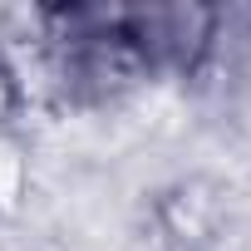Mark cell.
<instances>
[{
    "label": "cell",
    "mask_w": 251,
    "mask_h": 251,
    "mask_svg": "<svg viewBox=\"0 0 251 251\" xmlns=\"http://www.w3.org/2000/svg\"><path fill=\"white\" fill-rule=\"evenodd\" d=\"M25 187H30V158L15 138L0 133V212H15L25 202Z\"/></svg>",
    "instance_id": "cell-1"
},
{
    "label": "cell",
    "mask_w": 251,
    "mask_h": 251,
    "mask_svg": "<svg viewBox=\"0 0 251 251\" xmlns=\"http://www.w3.org/2000/svg\"><path fill=\"white\" fill-rule=\"evenodd\" d=\"M20 103H25V89H20V79H15V64L0 54V123H5Z\"/></svg>",
    "instance_id": "cell-2"
}]
</instances>
